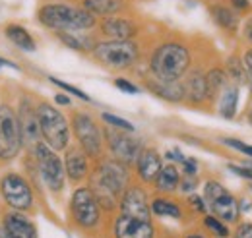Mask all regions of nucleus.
<instances>
[{
    "mask_svg": "<svg viewBox=\"0 0 252 238\" xmlns=\"http://www.w3.org/2000/svg\"><path fill=\"white\" fill-rule=\"evenodd\" d=\"M105 136H107V144H109V149H111L115 161H119L123 165H132L138 161V155L142 153L140 140L121 134L117 130H107Z\"/></svg>",
    "mask_w": 252,
    "mask_h": 238,
    "instance_id": "nucleus-12",
    "label": "nucleus"
},
{
    "mask_svg": "<svg viewBox=\"0 0 252 238\" xmlns=\"http://www.w3.org/2000/svg\"><path fill=\"white\" fill-rule=\"evenodd\" d=\"M0 192H2L4 202L16 211H28L33 206V194L30 184L16 173H10L2 178Z\"/></svg>",
    "mask_w": 252,
    "mask_h": 238,
    "instance_id": "nucleus-11",
    "label": "nucleus"
},
{
    "mask_svg": "<svg viewBox=\"0 0 252 238\" xmlns=\"http://www.w3.org/2000/svg\"><path fill=\"white\" fill-rule=\"evenodd\" d=\"M251 165H252V163H251Z\"/></svg>",
    "mask_w": 252,
    "mask_h": 238,
    "instance_id": "nucleus-49",
    "label": "nucleus"
},
{
    "mask_svg": "<svg viewBox=\"0 0 252 238\" xmlns=\"http://www.w3.org/2000/svg\"><path fill=\"white\" fill-rule=\"evenodd\" d=\"M189 204H190V208L194 209V211H200V213H204V211H206V208H208V204H206V202H204L200 196H190Z\"/></svg>",
    "mask_w": 252,
    "mask_h": 238,
    "instance_id": "nucleus-38",
    "label": "nucleus"
},
{
    "mask_svg": "<svg viewBox=\"0 0 252 238\" xmlns=\"http://www.w3.org/2000/svg\"><path fill=\"white\" fill-rule=\"evenodd\" d=\"M245 35H247V39L252 43V18L247 22V26H245Z\"/></svg>",
    "mask_w": 252,
    "mask_h": 238,
    "instance_id": "nucleus-41",
    "label": "nucleus"
},
{
    "mask_svg": "<svg viewBox=\"0 0 252 238\" xmlns=\"http://www.w3.org/2000/svg\"><path fill=\"white\" fill-rule=\"evenodd\" d=\"M152 213L158 217H171V219H181V208L173 204L171 200L156 198L152 202Z\"/></svg>",
    "mask_w": 252,
    "mask_h": 238,
    "instance_id": "nucleus-28",
    "label": "nucleus"
},
{
    "mask_svg": "<svg viewBox=\"0 0 252 238\" xmlns=\"http://www.w3.org/2000/svg\"><path fill=\"white\" fill-rule=\"evenodd\" d=\"M156 229L152 221L128 217V215H119L115 221V238H154Z\"/></svg>",
    "mask_w": 252,
    "mask_h": 238,
    "instance_id": "nucleus-14",
    "label": "nucleus"
},
{
    "mask_svg": "<svg viewBox=\"0 0 252 238\" xmlns=\"http://www.w3.org/2000/svg\"><path fill=\"white\" fill-rule=\"evenodd\" d=\"M223 144L229 146V148H233L235 151H239V153H243V155H247V157H252V146L245 144V142H241V140L227 138V140H223Z\"/></svg>",
    "mask_w": 252,
    "mask_h": 238,
    "instance_id": "nucleus-33",
    "label": "nucleus"
},
{
    "mask_svg": "<svg viewBox=\"0 0 252 238\" xmlns=\"http://www.w3.org/2000/svg\"><path fill=\"white\" fill-rule=\"evenodd\" d=\"M128 186V171L126 165L119 161H105L92 177V192L99 206L105 209H115L119 196Z\"/></svg>",
    "mask_w": 252,
    "mask_h": 238,
    "instance_id": "nucleus-1",
    "label": "nucleus"
},
{
    "mask_svg": "<svg viewBox=\"0 0 252 238\" xmlns=\"http://www.w3.org/2000/svg\"><path fill=\"white\" fill-rule=\"evenodd\" d=\"M148 88L154 91L156 95L171 101V103H179L185 99V88L179 82H161V80H152L148 82Z\"/></svg>",
    "mask_w": 252,
    "mask_h": 238,
    "instance_id": "nucleus-21",
    "label": "nucleus"
},
{
    "mask_svg": "<svg viewBox=\"0 0 252 238\" xmlns=\"http://www.w3.org/2000/svg\"><path fill=\"white\" fill-rule=\"evenodd\" d=\"M249 120H251V124H252V111H251V115H249Z\"/></svg>",
    "mask_w": 252,
    "mask_h": 238,
    "instance_id": "nucleus-47",
    "label": "nucleus"
},
{
    "mask_svg": "<svg viewBox=\"0 0 252 238\" xmlns=\"http://www.w3.org/2000/svg\"><path fill=\"white\" fill-rule=\"evenodd\" d=\"M84 8L94 16H113L123 8V0H84Z\"/></svg>",
    "mask_w": 252,
    "mask_h": 238,
    "instance_id": "nucleus-25",
    "label": "nucleus"
},
{
    "mask_svg": "<svg viewBox=\"0 0 252 238\" xmlns=\"http://www.w3.org/2000/svg\"><path fill=\"white\" fill-rule=\"evenodd\" d=\"M189 238H204V237H200V235H192V237H189Z\"/></svg>",
    "mask_w": 252,
    "mask_h": 238,
    "instance_id": "nucleus-46",
    "label": "nucleus"
},
{
    "mask_svg": "<svg viewBox=\"0 0 252 238\" xmlns=\"http://www.w3.org/2000/svg\"><path fill=\"white\" fill-rule=\"evenodd\" d=\"M190 66L189 49L181 43H165L158 47L152 55L150 68L156 80L161 82H179Z\"/></svg>",
    "mask_w": 252,
    "mask_h": 238,
    "instance_id": "nucleus-2",
    "label": "nucleus"
},
{
    "mask_svg": "<svg viewBox=\"0 0 252 238\" xmlns=\"http://www.w3.org/2000/svg\"><path fill=\"white\" fill-rule=\"evenodd\" d=\"M70 211H72L76 225L82 229H94L99 225L101 211H99V204L95 200L94 192L90 188H78L74 192Z\"/></svg>",
    "mask_w": 252,
    "mask_h": 238,
    "instance_id": "nucleus-9",
    "label": "nucleus"
},
{
    "mask_svg": "<svg viewBox=\"0 0 252 238\" xmlns=\"http://www.w3.org/2000/svg\"><path fill=\"white\" fill-rule=\"evenodd\" d=\"M72 128L80 142L82 151L88 157H99L101 149H103V138H101V132H99L95 120L88 113H76L72 117Z\"/></svg>",
    "mask_w": 252,
    "mask_h": 238,
    "instance_id": "nucleus-10",
    "label": "nucleus"
},
{
    "mask_svg": "<svg viewBox=\"0 0 252 238\" xmlns=\"http://www.w3.org/2000/svg\"><path fill=\"white\" fill-rule=\"evenodd\" d=\"M37 120H39L41 136L49 148L55 149V151L68 148L70 128H68V122L59 109H55L49 103H41L37 107Z\"/></svg>",
    "mask_w": 252,
    "mask_h": 238,
    "instance_id": "nucleus-4",
    "label": "nucleus"
},
{
    "mask_svg": "<svg viewBox=\"0 0 252 238\" xmlns=\"http://www.w3.org/2000/svg\"><path fill=\"white\" fill-rule=\"evenodd\" d=\"M64 173L74 182H80V180L86 178L88 173H90L86 153L80 151V149H68L66 159H64Z\"/></svg>",
    "mask_w": 252,
    "mask_h": 238,
    "instance_id": "nucleus-19",
    "label": "nucleus"
},
{
    "mask_svg": "<svg viewBox=\"0 0 252 238\" xmlns=\"http://www.w3.org/2000/svg\"><path fill=\"white\" fill-rule=\"evenodd\" d=\"M20 130H22V140L24 144H37L41 130H39V120H37V109H33V105L30 103V99H24L20 105Z\"/></svg>",
    "mask_w": 252,
    "mask_h": 238,
    "instance_id": "nucleus-15",
    "label": "nucleus"
},
{
    "mask_svg": "<svg viewBox=\"0 0 252 238\" xmlns=\"http://www.w3.org/2000/svg\"><path fill=\"white\" fill-rule=\"evenodd\" d=\"M194 184H196L194 177H187V180L183 182V186H181V188H183V190H187V192H190V190H194V188H196Z\"/></svg>",
    "mask_w": 252,
    "mask_h": 238,
    "instance_id": "nucleus-40",
    "label": "nucleus"
},
{
    "mask_svg": "<svg viewBox=\"0 0 252 238\" xmlns=\"http://www.w3.org/2000/svg\"><path fill=\"white\" fill-rule=\"evenodd\" d=\"M204 200L208 204V208L212 211V215H216L223 223H237L239 215H241V208L239 202L221 186L220 182L210 180L204 186Z\"/></svg>",
    "mask_w": 252,
    "mask_h": 238,
    "instance_id": "nucleus-6",
    "label": "nucleus"
},
{
    "mask_svg": "<svg viewBox=\"0 0 252 238\" xmlns=\"http://www.w3.org/2000/svg\"><path fill=\"white\" fill-rule=\"evenodd\" d=\"M183 88H185V99H189L190 103H202L208 99V84L202 72H192L185 80Z\"/></svg>",
    "mask_w": 252,
    "mask_h": 238,
    "instance_id": "nucleus-20",
    "label": "nucleus"
},
{
    "mask_svg": "<svg viewBox=\"0 0 252 238\" xmlns=\"http://www.w3.org/2000/svg\"><path fill=\"white\" fill-rule=\"evenodd\" d=\"M233 4H235L237 8H247V6H249V0H233Z\"/></svg>",
    "mask_w": 252,
    "mask_h": 238,
    "instance_id": "nucleus-43",
    "label": "nucleus"
},
{
    "mask_svg": "<svg viewBox=\"0 0 252 238\" xmlns=\"http://www.w3.org/2000/svg\"><path fill=\"white\" fill-rule=\"evenodd\" d=\"M6 35H8V39L16 47H20L24 51H30V53L35 51V41H33V37L30 35V31L26 30V28H22V26H8L6 28Z\"/></svg>",
    "mask_w": 252,
    "mask_h": 238,
    "instance_id": "nucleus-27",
    "label": "nucleus"
},
{
    "mask_svg": "<svg viewBox=\"0 0 252 238\" xmlns=\"http://www.w3.org/2000/svg\"><path fill=\"white\" fill-rule=\"evenodd\" d=\"M2 229H4V233H6L8 238H37L35 225L26 215H22V211L4 215Z\"/></svg>",
    "mask_w": 252,
    "mask_h": 238,
    "instance_id": "nucleus-16",
    "label": "nucleus"
},
{
    "mask_svg": "<svg viewBox=\"0 0 252 238\" xmlns=\"http://www.w3.org/2000/svg\"><path fill=\"white\" fill-rule=\"evenodd\" d=\"M239 105V88L237 86H225L221 91L220 99V115L223 119H233Z\"/></svg>",
    "mask_w": 252,
    "mask_h": 238,
    "instance_id": "nucleus-23",
    "label": "nucleus"
},
{
    "mask_svg": "<svg viewBox=\"0 0 252 238\" xmlns=\"http://www.w3.org/2000/svg\"><path fill=\"white\" fill-rule=\"evenodd\" d=\"M0 238H8L6 237V233H4V229H0Z\"/></svg>",
    "mask_w": 252,
    "mask_h": 238,
    "instance_id": "nucleus-45",
    "label": "nucleus"
},
{
    "mask_svg": "<svg viewBox=\"0 0 252 238\" xmlns=\"http://www.w3.org/2000/svg\"><path fill=\"white\" fill-rule=\"evenodd\" d=\"M210 12H212V18L216 20V24H218L220 28H223V30L235 31L239 28V16H237L231 8L221 6V4H214V6L210 8Z\"/></svg>",
    "mask_w": 252,
    "mask_h": 238,
    "instance_id": "nucleus-24",
    "label": "nucleus"
},
{
    "mask_svg": "<svg viewBox=\"0 0 252 238\" xmlns=\"http://www.w3.org/2000/svg\"><path fill=\"white\" fill-rule=\"evenodd\" d=\"M121 213L128 217H136V219H144L150 221L152 217V206L148 202V196L142 188L138 186H130L123 192L121 198Z\"/></svg>",
    "mask_w": 252,
    "mask_h": 238,
    "instance_id": "nucleus-13",
    "label": "nucleus"
},
{
    "mask_svg": "<svg viewBox=\"0 0 252 238\" xmlns=\"http://www.w3.org/2000/svg\"><path fill=\"white\" fill-rule=\"evenodd\" d=\"M181 186V173L175 165L161 167L158 178H156V188L159 192H175Z\"/></svg>",
    "mask_w": 252,
    "mask_h": 238,
    "instance_id": "nucleus-22",
    "label": "nucleus"
},
{
    "mask_svg": "<svg viewBox=\"0 0 252 238\" xmlns=\"http://www.w3.org/2000/svg\"><path fill=\"white\" fill-rule=\"evenodd\" d=\"M101 31L103 35H107L109 39L115 41H128L130 37H134L138 33V28L134 22L126 20V18H117V16H107L101 22Z\"/></svg>",
    "mask_w": 252,
    "mask_h": 238,
    "instance_id": "nucleus-17",
    "label": "nucleus"
},
{
    "mask_svg": "<svg viewBox=\"0 0 252 238\" xmlns=\"http://www.w3.org/2000/svg\"><path fill=\"white\" fill-rule=\"evenodd\" d=\"M204 227L208 231H212V235H216L218 238H229V235H231L227 223H223L216 215H206L204 217Z\"/></svg>",
    "mask_w": 252,
    "mask_h": 238,
    "instance_id": "nucleus-30",
    "label": "nucleus"
},
{
    "mask_svg": "<svg viewBox=\"0 0 252 238\" xmlns=\"http://www.w3.org/2000/svg\"><path fill=\"white\" fill-rule=\"evenodd\" d=\"M227 68H229V76L231 78H235L239 84H245V82H249V76H247V68H245V64L241 62L239 59H231L227 62Z\"/></svg>",
    "mask_w": 252,
    "mask_h": 238,
    "instance_id": "nucleus-31",
    "label": "nucleus"
},
{
    "mask_svg": "<svg viewBox=\"0 0 252 238\" xmlns=\"http://www.w3.org/2000/svg\"><path fill=\"white\" fill-rule=\"evenodd\" d=\"M161 155L156 149H142V153L138 155L136 161V169H138V177L144 182H154L158 178L159 171H161Z\"/></svg>",
    "mask_w": 252,
    "mask_h": 238,
    "instance_id": "nucleus-18",
    "label": "nucleus"
},
{
    "mask_svg": "<svg viewBox=\"0 0 252 238\" xmlns=\"http://www.w3.org/2000/svg\"><path fill=\"white\" fill-rule=\"evenodd\" d=\"M181 165H183V173H185L187 177H196V173H198V165H196L194 159H187V157H185V161H183Z\"/></svg>",
    "mask_w": 252,
    "mask_h": 238,
    "instance_id": "nucleus-36",
    "label": "nucleus"
},
{
    "mask_svg": "<svg viewBox=\"0 0 252 238\" xmlns=\"http://www.w3.org/2000/svg\"><path fill=\"white\" fill-rule=\"evenodd\" d=\"M55 101H57L59 105H70V99H68L66 95H61V93H59V95L55 97Z\"/></svg>",
    "mask_w": 252,
    "mask_h": 238,
    "instance_id": "nucleus-42",
    "label": "nucleus"
},
{
    "mask_svg": "<svg viewBox=\"0 0 252 238\" xmlns=\"http://www.w3.org/2000/svg\"><path fill=\"white\" fill-rule=\"evenodd\" d=\"M206 84H208V97H214L220 91H223V88L229 84V78H227V74L223 70L216 68V70L206 74Z\"/></svg>",
    "mask_w": 252,
    "mask_h": 238,
    "instance_id": "nucleus-29",
    "label": "nucleus"
},
{
    "mask_svg": "<svg viewBox=\"0 0 252 238\" xmlns=\"http://www.w3.org/2000/svg\"><path fill=\"white\" fill-rule=\"evenodd\" d=\"M0 66H10V68H14V70H18V66H16L14 62H10V60H4V59H0Z\"/></svg>",
    "mask_w": 252,
    "mask_h": 238,
    "instance_id": "nucleus-44",
    "label": "nucleus"
},
{
    "mask_svg": "<svg viewBox=\"0 0 252 238\" xmlns=\"http://www.w3.org/2000/svg\"><path fill=\"white\" fill-rule=\"evenodd\" d=\"M251 190H252V186H251Z\"/></svg>",
    "mask_w": 252,
    "mask_h": 238,
    "instance_id": "nucleus-48",
    "label": "nucleus"
},
{
    "mask_svg": "<svg viewBox=\"0 0 252 238\" xmlns=\"http://www.w3.org/2000/svg\"><path fill=\"white\" fill-rule=\"evenodd\" d=\"M33 155L39 167V173L45 180V184L53 190V192H61L64 186V165L63 161L59 159V155L55 153V149H51L47 144L37 142L33 146Z\"/></svg>",
    "mask_w": 252,
    "mask_h": 238,
    "instance_id": "nucleus-7",
    "label": "nucleus"
},
{
    "mask_svg": "<svg viewBox=\"0 0 252 238\" xmlns=\"http://www.w3.org/2000/svg\"><path fill=\"white\" fill-rule=\"evenodd\" d=\"M51 82H53L55 86H59L61 89L68 91V93H72V95H76V97L82 99V101H90V97H88L84 91L78 89V88H74V86H70V84H66V82H61V80H57V78H51Z\"/></svg>",
    "mask_w": 252,
    "mask_h": 238,
    "instance_id": "nucleus-34",
    "label": "nucleus"
},
{
    "mask_svg": "<svg viewBox=\"0 0 252 238\" xmlns=\"http://www.w3.org/2000/svg\"><path fill=\"white\" fill-rule=\"evenodd\" d=\"M243 64H245V68H247V76H249V82L252 84V49H249V51L245 53Z\"/></svg>",
    "mask_w": 252,
    "mask_h": 238,
    "instance_id": "nucleus-39",
    "label": "nucleus"
},
{
    "mask_svg": "<svg viewBox=\"0 0 252 238\" xmlns=\"http://www.w3.org/2000/svg\"><path fill=\"white\" fill-rule=\"evenodd\" d=\"M115 86H117V88H119L121 91H125V93H130V95L138 93V88H136L134 84H130L128 80H125V78H119V80H115Z\"/></svg>",
    "mask_w": 252,
    "mask_h": 238,
    "instance_id": "nucleus-35",
    "label": "nucleus"
},
{
    "mask_svg": "<svg viewBox=\"0 0 252 238\" xmlns=\"http://www.w3.org/2000/svg\"><path fill=\"white\" fill-rule=\"evenodd\" d=\"M24 146L16 113L8 105H0V159H14Z\"/></svg>",
    "mask_w": 252,
    "mask_h": 238,
    "instance_id": "nucleus-8",
    "label": "nucleus"
},
{
    "mask_svg": "<svg viewBox=\"0 0 252 238\" xmlns=\"http://www.w3.org/2000/svg\"><path fill=\"white\" fill-rule=\"evenodd\" d=\"M94 57L97 62H101L107 68L113 70H126L130 66H134L138 62L140 51L138 45L134 41H105V43H97L94 49Z\"/></svg>",
    "mask_w": 252,
    "mask_h": 238,
    "instance_id": "nucleus-5",
    "label": "nucleus"
},
{
    "mask_svg": "<svg viewBox=\"0 0 252 238\" xmlns=\"http://www.w3.org/2000/svg\"><path fill=\"white\" fill-rule=\"evenodd\" d=\"M59 33V39L63 41L66 47L70 49H76V51H94L95 45L92 37H82L80 31H57Z\"/></svg>",
    "mask_w": 252,
    "mask_h": 238,
    "instance_id": "nucleus-26",
    "label": "nucleus"
},
{
    "mask_svg": "<svg viewBox=\"0 0 252 238\" xmlns=\"http://www.w3.org/2000/svg\"><path fill=\"white\" fill-rule=\"evenodd\" d=\"M235 238H252V223H241L237 227Z\"/></svg>",
    "mask_w": 252,
    "mask_h": 238,
    "instance_id": "nucleus-37",
    "label": "nucleus"
},
{
    "mask_svg": "<svg viewBox=\"0 0 252 238\" xmlns=\"http://www.w3.org/2000/svg\"><path fill=\"white\" fill-rule=\"evenodd\" d=\"M101 119L105 120L111 128H115V130H123V132H134V126L128 122V120L121 119V117H115V115H111V113H103L101 115Z\"/></svg>",
    "mask_w": 252,
    "mask_h": 238,
    "instance_id": "nucleus-32",
    "label": "nucleus"
},
{
    "mask_svg": "<svg viewBox=\"0 0 252 238\" xmlns=\"http://www.w3.org/2000/svg\"><path fill=\"white\" fill-rule=\"evenodd\" d=\"M39 20L55 31H86L95 26L94 14L68 4H45L39 10Z\"/></svg>",
    "mask_w": 252,
    "mask_h": 238,
    "instance_id": "nucleus-3",
    "label": "nucleus"
}]
</instances>
